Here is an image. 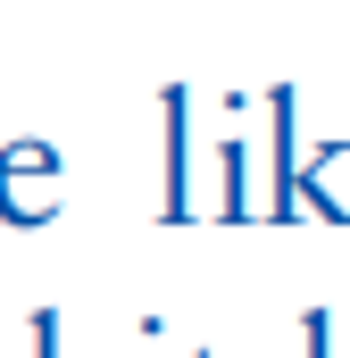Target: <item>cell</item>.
<instances>
[{"label":"cell","instance_id":"6da1fadb","mask_svg":"<svg viewBox=\"0 0 350 358\" xmlns=\"http://www.w3.org/2000/svg\"><path fill=\"white\" fill-rule=\"evenodd\" d=\"M59 200V150L50 142H8L0 150V217L8 225H42Z\"/></svg>","mask_w":350,"mask_h":358},{"label":"cell","instance_id":"7a4b0ae2","mask_svg":"<svg viewBox=\"0 0 350 358\" xmlns=\"http://www.w3.org/2000/svg\"><path fill=\"white\" fill-rule=\"evenodd\" d=\"M50 342H59V317H34V358H59Z\"/></svg>","mask_w":350,"mask_h":358}]
</instances>
